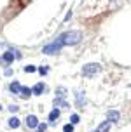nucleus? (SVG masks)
Instances as JSON below:
<instances>
[{
  "mask_svg": "<svg viewBox=\"0 0 131 132\" xmlns=\"http://www.w3.org/2000/svg\"><path fill=\"white\" fill-rule=\"evenodd\" d=\"M46 129H47L46 123H39V127H37V132H46Z\"/></svg>",
  "mask_w": 131,
  "mask_h": 132,
  "instance_id": "nucleus-17",
  "label": "nucleus"
},
{
  "mask_svg": "<svg viewBox=\"0 0 131 132\" xmlns=\"http://www.w3.org/2000/svg\"><path fill=\"white\" fill-rule=\"evenodd\" d=\"M32 89H28V87H21V92H19V96H21V97H30V96H32Z\"/></svg>",
  "mask_w": 131,
  "mask_h": 132,
  "instance_id": "nucleus-11",
  "label": "nucleus"
},
{
  "mask_svg": "<svg viewBox=\"0 0 131 132\" xmlns=\"http://www.w3.org/2000/svg\"><path fill=\"white\" fill-rule=\"evenodd\" d=\"M9 90H11L12 94H19V92H21V85H19V82H18V80H14L12 84L9 85Z\"/></svg>",
  "mask_w": 131,
  "mask_h": 132,
  "instance_id": "nucleus-9",
  "label": "nucleus"
},
{
  "mask_svg": "<svg viewBox=\"0 0 131 132\" xmlns=\"http://www.w3.org/2000/svg\"><path fill=\"white\" fill-rule=\"evenodd\" d=\"M119 117H121V115H119V111H115V110H114V111H108V122H117Z\"/></svg>",
  "mask_w": 131,
  "mask_h": 132,
  "instance_id": "nucleus-12",
  "label": "nucleus"
},
{
  "mask_svg": "<svg viewBox=\"0 0 131 132\" xmlns=\"http://www.w3.org/2000/svg\"><path fill=\"white\" fill-rule=\"evenodd\" d=\"M25 71H26V73H33V71H35V66H32V64L25 66Z\"/></svg>",
  "mask_w": 131,
  "mask_h": 132,
  "instance_id": "nucleus-18",
  "label": "nucleus"
},
{
  "mask_svg": "<svg viewBox=\"0 0 131 132\" xmlns=\"http://www.w3.org/2000/svg\"><path fill=\"white\" fill-rule=\"evenodd\" d=\"M63 132H73V125L72 123H66V125L63 127Z\"/></svg>",
  "mask_w": 131,
  "mask_h": 132,
  "instance_id": "nucleus-16",
  "label": "nucleus"
},
{
  "mask_svg": "<svg viewBox=\"0 0 131 132\" xmlns=\"http://www.w3.org/2000/svg\"><path fill=\"white\" fill-rule=\"evenodd\" d=\"M39 73H40V75H46V73H47V68H46V66H40V68H39Z\"/></svg>",
  "mask_w": 131,
  "mask_h": 132,
  "instance_id": "nucleus-19",
  "label": "nucleus"
},
{
  "mask_svg": "<svg viewBox=\"0 0 131 132\" xmlns=\"http://www.w3.org/2000/svg\"><path fill=\"white\" fill-rule=\"evenodd\" d=\"M25 125L28 127V129H37L39 127V118L35 117V115H28L25 120Z\"/></svg>",
  "mask_w": 131,
  "mask_h": 132,
  "instance_id": "nucleus-5",
  "label": "nucleus"
},
{
  "mask_svg": "<svg viewBox=\"0 0 131 132\" xmlns=\"http://www.w3.org/2000/svg\"><path fill=\"white\" fill-rule=\"evenodd\" d=\"M58 118H59V110H58V108H54V110L49 113V123H56Z\"/></svg>",
  "mask_w": 131,
  "mask_h": 132,
  "instance_id": "nucleus-8",
  "label": "nucleus"
},
{
  "mask_svg": "<svg viewBox=\"0 0 131 132\" xmlns=\"http://www.w3.org/2000/svg\"><path fill=\"white\" fill-rule=\"evenodd\" d=\"M56 104H58V106H68V104H66V101H65L63 97H61V96L54 99V106H56Z\"/></svg>",
  "mask_w": 131,
  "mask_h": 132,
  "instance_id": "nucleus-14",
  "label": "nucleus"
},
{
  "mask_svg": "<svg viewBox=\"0 0 131 132\" xmlns=\"http://www.w3.org/2000/svg\"><path fill=\"white\" fill-rule=\"evenodd\" d=\"M58 40L63 44V45H75L82 40V33L80 31H66L63 35H59Z\"/></svg>",
  "mask_w": 131,
  "mask_h": 132,
  "instance_id": "nucleus-1",
  "label": "nucleus"
},
{
  "mask_svg": "<svg viewBox=\"0 0 131 132\" xmlns=\"http://www.w3.org/2000/svg\"><path fill=\"white\" fill-rule=\"evenodd\" d=\"M108 130H110V122L107 120V122H103L101 125H98V129H96L94 132H108Z\"/></svg>",
  "mask_w": 131,
  "mask_h": 132,
  "instance_id": "nucleus-10",
  "label": "nucleus"
},
{
  "mask_svg": "<svg viewBox=\"0 0 131 132\" xmlns=\"http://www.w3.org/2000/svg\"><path fill=\"white\" fill-rule=\"evenodd\" d=\"M100 70H101V68H100L98 63H87V64L82 68V75H84L86 78H91V77H94Z\"/></svg>",
  "mask_w": 131,
  "mask_h": 132,
  "instance_id": "nucleus-2",
  "label": "nucleus"
},
{
  "mask_svg": "<svg viewBox=\"0 0 131 132\" xmlns=\"http://www.w3.org/2000/svg\"><path fill=\"white\" fill-rule=\"evenodd\" d=\"M9 110H11V111H18L19 108H18V106H16V104H11V106H9Z\"/></svg>",
  "mask_w": 131,
  "mask_h": 132,
  "instance_id": "nucleus-20",
  "label": "nucleus"
},
{
  "mask_svg": "<svg viewBox=\"0 0 131 132\" xmlns=\"http://www.w3.org/2000/svg\"><path fill=\"white\" fill-rule=\"evenodd\" d=\"M79 120H80V117H79V115H72V117H70V123H72V125H75V123H79Z\"/></svg>",
  "mask_w": 131,
  "mask_h": 132,
  "instance_id": "nucleus-15",
  "label": "nucleus"
},
{
  "mask_svg": "<svg viewBox=\"0 0 131 132\" xmlns=\"http://www.w3.org/2000/svg\"><path fill=\"white\" fill-rule=\"evenodd\" d=\"M75 103H77L79 108H84V104H86V96L80 90H75Z\"/></svg>",
  "mask_w": 131,
  "mask_h": 132,
  "instance_id": "nucleus-7",
  "label": "nucleus"
},
{
  "mask_svg": "<svg viewBox=\"0 0 131 132\" xmlns=\"http://www.w3.org/2000/svg\"><path fill=\"white\" fill-rule=\"evenodd\" d=\"M46 89H47V87L44 85L42 82H39V84H35V85L32 87V92L35 94V96H40V94H44V92H46Z\"/></svg>",
  "mask_w": 131,
  "mask_h": 132,
  "instance_id": "nucleus-6",
  "label": "nucleus"
},
{
  "mask_svg": "<svg viewBox=\"0 0 131 132\" xmlns=\"http://www.w3.org/2000/svg\"><path fill=\"white\" fill-rule=\"evenodd\" d=\"M0 110H2V106H0Z\"/></svg>",
  "mask_w": 131,
  "mask_h": 132,
  "instance_id": "nucleus-21",
  "label": "nucleus"
},
{
  "mask_svg": "<svg viewBox=\"0 0 131 132\" xmlns=\"http://www.w3.org/2000/svg\"><path fill=\"white\" fill-rule=\"evenodd\" d=\"M61 47H63V44H61L59 40H54L52 44H47V45L42 49V52L47 54V56H52V54H58Z\"/></svg>",
  "mask_w": 131,
  "mask_h": 132,
  "instance_id": "nucleus-3",
  "label": "nucleus"
},
{
  "mask_svg": "<svg viewBox=\"0 0 131 132\" xmlns=\"http://www.w3.org/2000/svg\"><path fill=\"white\" fill-rule=\"evenodd\" d=\"M14 57H19V54L14 52V51H7V52L2 54V57H0V63L4 66H9L11 63H14Z\"/></svg>",
  "mask_w": 131,
  "mask_h": 132,
  "instance_id": "nucleus-4",
  "label": "nucleus"
},
{
  "mask_svg": "<svg viewBox=\"0 0 131 132\" xmlns=\"http://www.w3.org/2000/svg\"><path fill=\"white\" fill-rule=\"evenodd\" d=\"M9 127H12V129H16V127H19V120L16 118V117H12V118H9Z\"/></svg>",
  "mask_w": 131,
  "mask_h": 132,
  "instance_id": "nucleus-13",
  "label": "nucleus"
}]
</instances>
